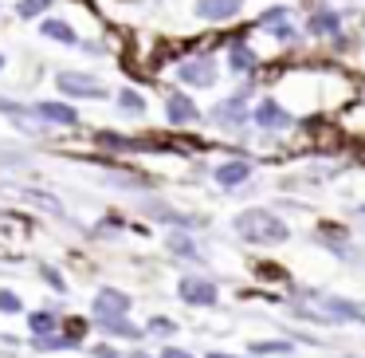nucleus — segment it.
<instances>
[{
  "label": "nucleus",
  "instance_id": "nucleus-12",
  "mask_svg": "<svg viewBox=\"0 0 365 358\" xmlns=\"http://www.w3.org/2000/svg\"><path fill=\"white\" fill-rule=\"evenodd\" d=\"M255 119H259V122H263V126H287V122H291V119H287V114H283V111H279V106H275V103H263V106H259V111H255Z\"/></svg>",
  "mask_w": 365,
  "mask_h": 358
},
{
  "label": "nucleus",
  "instance_id": "nucleus-6",
  "mask_svg": "<svg viewBox=\"0 0 365 358\" xmlns=\"http://www.w3.org/2000/svg\"><path fill=\"white\" fill-rule=\"evenodd\" d=\"M36 114L48 119V122H59V126H75V122H79V111L67 106V103H40V106H36Z\"/></svg>",
  "mask_w": 365,
  "mask_h": 358
},
{
  "label": "nucleus",
  "instance_id": "nucleus-15",
  "mask_svg": "<svg viewBox=\"0 0 365 358\" xmlns=\"http://www.w3.org/2000/svg\"><path fill=\"white\" fill-rule=\"evenodd\" d=\"M118 103H122V111H130V114H142L145 111V99L138 95V91H122Z\"/></svg>",
  "mask_w": 365,
  "mask_h": 358
},
{
  "label": "nucleus",
  "instance_id": "nucleus-1",
  "mask_svg": "<svg viewBox=\"0 0 365 358\" xmlns=\"http://www.w3.org/2000/svg\"><path fill=\"white\" fill-rule=\"evenodd\" d=\"M236 232L244 240H259V244H275V240H287V224L279 217L263 213V209H247V213L236 217Z\"/></svg>",
  "mask_w": 365,
  "mask_h": 358
},
{
  "label": "nucleus",
  "instance_id": "nucleus-22",
  "mask_svg": "<svg viewBox=\"0 0 365 358\" xmlns=\"http://www.w3.org/2000/svg\"><path fill=\"white\" fill-rule=\"evenodd\" d=\"M43 279H48L51 287H59V292H63V279H59V272H56V268H43Z\"/></svg>",
  "mask_w": 365,
  "mask_h": 358
},
{
  "label": "nucleus",
  "instance_id": "nucleus-17",
  "mask_svg": "<svg viewBox=\"0 0 365 358\" xmlns=\"http://www.w3.org/2000/svg\"><path fill=\"white\" fill-rule=\"evenodd\" d=\"M310 28H314V32H334V28H338V16L322 12V16H314V20H310Z\"/></svg>",
  "mask_w": 365,
  "mask_h": 358
},
{
  "label": "nucleus",
  "instance_id": "nucleus-11",
  "mask_svg": "<svg viewBox=\"0 0 365 358\" xmlns=\"http://www.w3.org/2000/svg\"><path fill=\"white\" fill-rule=\"evenodd\" d=\"M216 182H220V185H240V182H247V166H244V161H228V166L216 169Z\"/></svg>",
  "mask_w": 365,
  "mask_h": 358
},
{
  "label": "nucleus",
  "instance_id": "nucleus-14",
  "mask_svg": "<svg viewBox=\"0 0 365 358\" xmlns=\"http://www.w3.org/2000/svg\"><path fill=\"white\" fill-rule=\"evenodd\" d=\"M228 64H232V71H247V67L255 64V56L244 48V44H236V48H232V56H228Z\"/></svg>",
  "mask_w": 365,
  "mask_h": 358
},
{
  "label": "nucleus",
  "instance_id": "nucleus-8",
  "mask_svg": "<svg viewBox=\"0 0 365 358\" xmlns=\"http://www.w3.org/2000/svg\"><path fill=\"white\" fill-rule=\"evenodd\" d=\"M40 32L48 36V40H56V44H79L75 28H71V24H63V20H43V24H40Z\"/></svg>",
  "mask_w": 365,
  "mask_h": 358
},
{
  "label": "nucleus",
  "instance_id": "nucleus-18",
  "mask_svg": "<svg viewBox=\"0 0 365 358\" xmlns=\"http://www.w3.org/2000/svg\"><path fill=\"white\" fill-rule=\"evenodd\" d=\"M255 354H283V350H287V342H255Z\"/></svg>",
  "mask_w": 365,
  "mask_h": 358
},
{
  "label": "nucleus",
  "instance_id": "nucleus-13",
  "mask_svg": "<svg viewBox=\"0 0 365 358\" xmlns=\"http://www.w3.org/2000/svg\"><path fill=\"white\" fill-rule=\"evenodd\" d=\"M48 9H51V0H20V4H16V16H20V20H36V16H43Z\"/></svg>",
  "mask_w": 365,
  "mask_h": 358
},
{
  "label": "nucleus",
  "instance_id": "nucleus-25",
  "mask_svg": "<svg viewBox=\"0 0 365 358\" xmlns=\"http://www.w3.org/2000/svg\"><path fill=\"white\" fill-rule=\"evenodd\" d=\"M130 358H145V354H130Z\"/></svg>",
  "mask_w": 365,
  "mask_h": 358
},
{
  "label": "nucleus",
  "instance_id": "nucleus-26",
  "mask_svg": "<svg viewBox=\"0 0 365 358\" xmlns=\"http://www.w3.org/2000/svg\"><path fill=\"white\" fill-rule=\"evenodd\" d=\"M0 67H4V56H0Z\"/></svg>",
  "mask_w": 365,
  "mask_h": 358
},
{
  "label": "nucleus",
  "instance_id": "nucleus-10",
  "mask_svg": "<svg viewBox=\"0 0 365 358\" xmlns=\"http://www.w3.org/2000/svg\"><path fill=\"white\" fill-rule=\"evenodd\" d=\"M103 331L106 334H118V339H138V334H142L138 327H130L122 315H103Z\"/></svg>",
  "mask_w": 365,
  "mask_h": 358
},
{
  "label": "nucleus",
  "instance_id": "nucleus-5",
  "mask_svg": "<svg viewBox=\"0 0 365 358\" xmlns=\"http://www.w3.org/2000/svg\"><path fill=\"white\" fill-rule=\"evenodd\" d=\"M181 299L208 307V303H216V287L208 284V279H181Z\"/></svg>",
  "mask_w": 365,
  "mask_h": 358
},
{
  "label": "nucleus",
  "instance_id": "nucleus-20",
  "mask_svg": "<svg viewBox=\"0 0 365 358\" xmlns=\"http://www.w3.org/2000/svg\"><path fill=\"white\" fill-rule=\"evenodd\" d=\"M0 311H20V299L12 292H0Z\"/></svg>",
  "mask_w": 365,
  "mask_h": 358
},
{
  "label": "nucleus",
  "instance_id": "nucleus-24",
  "mask_svg": "<svg viewBox=\"0 0 365 358\" xmlns=\"http://www.w3.org/2000/svg\"><path fill=\"white\" fill-rule=\"evenodd\" d=\"M95 358H118V354H114L110 347H98V350H95Z\"/></svg>",
  "mask_w": 365,
  "mask_h": 358
},
{
  "label": "nucleus",
  "instance_id": "nucleus-21",
  "mask_svg": "<svg viewBox=\"0 0 365 358\" xmlns=\"http://www.w3.org/2000/svg\"><path fill=\"white\" fill-rule=\"evenodd\" d=\"M169 248H173V252H192V244L185 237H169Z\"/></svg>",
  "mask_w": 365,
  "mask_h": 358
},
{
  "label": "nucleus",
  "instance_id": "nucleus-7",
  "mask_svg": "<svg viewBox=\"0 0 365 358\" xmlns=\"http://www.w3.org/2000/svg\"><path fill=\"white\" fill-rule=\"evenodd\" d=\"M126 307H130V299L122 292H103L95 299V311H98V319L103 315H126Z\"/></svg>",
  "mask_w": 365,
  "mask_h": 358
},
{
  "label": "nucleus",
  "instance_id": "nucleus-9",
  "mask_svg": "<svg viewBox=\"0 0 365 358\" xmlns=\"http://www.w3.org/2000/svg\"><path fill=\"white\" fill-rule=\"evenodd\" d=\"M165 114H169V122H192V119H197V106H192L185 95H169Z\"/></svg>",
  "mask_w": 365,
  "mask_h": 358
},
{
  "label": "nucleus",
  "instance_id": "nucleus-19",
  "mask_svg": "<svg viewBox=\"0 0 365 358\" xmlns=\"http://www.w3.org/2000/svg\"><path fill=\"white\" fill-rule=\"evenodd\" d=\"M150 331H153V334H173L177 327H173V319H153V323H150Z\"/></svg>",
  "mask_w": 365,
  "mask_h": 358
},
{
  "label": "nucleus",
  "instance_id": "nucleus-3",
  "mask_svg": "<svg viewBox=\"0 0 365 358\" xmlns=\"http://www.w3.org/2000/svg\"><path fill=\"white\" fill-rule=\"evenodd\" d=\"M181 83H192V87H208V83L216 79V67H212V59H189V64H181Z\"/></svg>",
  "mask_w": 365,
  "mask_h": 358
},
{
  "label": "nucleus",
  "instance_id": "nucleus-2",
  "mask_svg": "<svg viewBox=\"0 0 365 358\" xmlns=\"http://www.w3.org/2000/svg\"><path fill=\"white\" fill-rule=\"evenodd\" d=\"M59 87H63L67 95H75V99H103V95H106L103 83L87 79V75H71V71L59 75Z\"/></svg>",
  "mask_w": 365,
  "mask_h": 358
},
{
  "label": "nucleus",
  "instance_id": "nucleus-16",
  "mask_svg": "<svg viewBox=\"0 0 365 358\" xmlns=\"http://www.w3.org/2000/svg\"><path fill=\"white\" fill-rule=\"evenodd\" d=\"M32 331H36V334H51V331H56V315H48V311H36V315H32Z\"/></svg>",
  "mask_w": 365,
  "mask_h": 358
},
{
  "label": "nucleus",
  "instance_id": "nucleus-23",
  "mask_svg": "<svg viewBox=\"0 0 365 358\" xmlns=\"http://www.w3.org/2000/svg\"><path fill=\"white\" fill-rule=\"evenodd\" d=\"M161 358H192V354H185V350H173V347H165V354Z\"/></svg>",
  "mask_w": 365,
  "mask_h": 358
},
{
  "label": "nucleus",
  "instance_id": "nucleus-4",
  "mask_svg": "<svg viewBox=\"0 0 365 358\" xmlns=\"http://www.w3.org/2000/svg\"><path fill=\"white\" fill-rule=\"evenodd\" d=\"M244 0H197V16L200 20H232L240 12Z\"/></svg>",
  "mask_w": 365,
  "mask_h": 358
}]
</instances>
